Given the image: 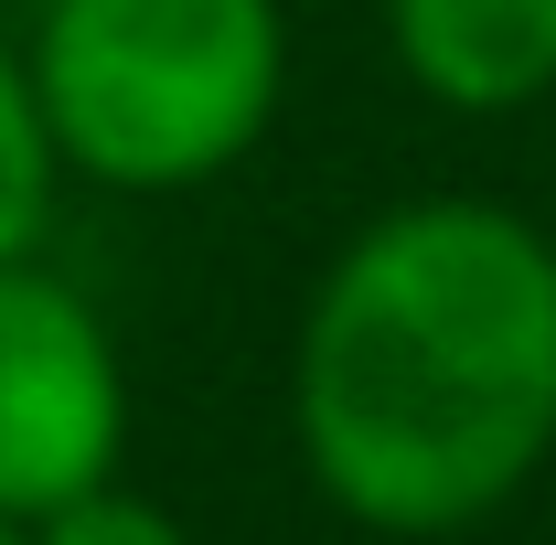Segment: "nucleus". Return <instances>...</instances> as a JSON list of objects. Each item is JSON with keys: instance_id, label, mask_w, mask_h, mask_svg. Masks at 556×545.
<instances>
[{"instance_id": "20e7f679", "label": "nucleus", "mask_w": 556, "mask_h": 545, "mask_svg": "<svg viewBox=\"0 0 556 545\" xmlns=\"http://www.w3.org/2000/svg\"><path fill=\"white\" fill-rule=\"evenodd\" d=\"M386 43L450 118H514L556 97V0H386Z\"/></svg>"}, {"instance_id": "f257e3e1", "label": "nucleus", "mask_w": 556, "mask_h": 545, "mask_svg": "<svg viewBox=\"0 0 556 545\" xmlns=\"http://www.w3.org/2000/svg\"><path fill=\"white\" fill-rule=\"evenodd\" d=\"M289 439L364 535H471L556 460V236L482 193L353 225L289 342Z\"/></svg>"}, {"instance_id": "0eeeda50", "label": "nucleus", "mask_w": 556, "mask_h": 545, "mask_svg": "<svg viewBox=\"0 0 556 545\" xmlns=\"http://www.w3.org/2000/svg\"><path fill=\"white\" fill-rule=\"evenodd\" d=\"M0 545H22V524H0Z\"/></svg>"}, {"instance_id": "423d86ee", "label": "nucleus", "mask_w": 556, "mask_h": 545, "mask_svg": "<svg viewBox=\"0 0 556 545\" xmlns=\"http://www.w3.org/2000/svg\"><path fill=\"white\" fill-rule=\"evenodd\" d=\"M22 545H193L150 492H129V481H108V492H86V503H65V514H43Z\"/></svg>"}, {"instance_id": "f03ea898", "label": "nucleus", "mask_w": 556, "mask_h": 545, "mask_svg": "<svg viewBox=\"0 0 556 545\" xmlns=\"http://www.w3.org/2000/svg\"><path fill=\"white\" fill-rule=\"evenodd\" d=\"M22 65L75 182L204 193L268 139L289 22L278 0H43Z\"/></svg>"}, {"instance_id": "39448f33", "label": "nucleus", "mask_w": 556, "mask_h": 545, "mask_svg": "<svg viewBox=\"0 0 556 545\" xmlns=\"http://www.w3.org/2000/svg\"><path fill=\"white\" fill-rule=\"evenodd\" d=\"M54 193H65V161H54V129L33 107V65L0 43V268L43 246Z\"/></svg>"}, {"instance_id": "7ed1b4c3", "label": "nucleus", "mask_w": 556, "mask_h": 545, "mask_svg": "<svg viewBox=\"0 0 556 545\" xmlns=\"http://www.w3.org/2000/svg\"><path fill=\"white\" fill-rule=\"evenodd\" d=\"M129 449V364L97 300L43 257L0 268V524H43L118 481Z\"/></svg>"}]
</instances>
